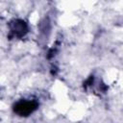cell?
<instances>
[{
	"instance_id": "cell-1",
	"label": "cell",
	"mask_w": 123,
	"mask_h": 123,
	"mask_svg": "<svg viewBox=\"0 0 123 123\" xmlns=\"http://www.w3.org/2000/svg\"><path fill=\"white\" fill-rule=\"evenodd\" d=\"M37 109V103L31 101H21L14 106V111L19 115H28Z\"/></svg>"
},
{
	"instance_id": "cell-2",
	"label": "cell",
	"mask_w": 123,
	"mask_h": 123,
	"mask_svg": "<svg viewBox=\"0 0 123 123\" xmlns=\"http://www.w3.org/2000/svg\"><path fill=\"white\" fill-rule=\"evenodd\" d=\"M12 31L16 35V36H23L26 32H27V26L25 24V22L23 21H15L12 24Z\"/></svg>"
}]
</instances>
